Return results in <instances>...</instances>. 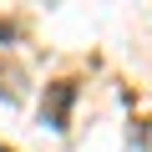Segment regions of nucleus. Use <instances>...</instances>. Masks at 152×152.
<instances>
[{
  "label": "nucleus",
  "mask_w": 152,
  "mask_h": 152,
  "mask_svg": "<svg viewBox=\"0 0 152 152\" xmlns=\"http://www.w3.org/2000/svg\"><path fill=\"white\" fill-rule=\"evenodd\" d=\"M0 41H15V26L10 20H0Z\"/></svg>",
  "instance_id": "obj_1"
}]
</instances>
